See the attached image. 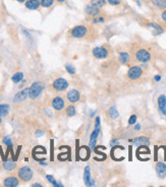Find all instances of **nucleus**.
<instances>
[{
    "label": "nucleus",
    "mask_w": 166,
    "mask_h": 187,
    "mask_svg": "<svg viewBox=\"0 0 166 187\" xmlns=\"http://www.w3.org/2000/svg\"><path fill=\"white\" fill-rule=\"evenodd\" d=\"M91 3L96 6H98L99 8H101V7H103L106 4V0H91Z\"/></svg>",
    "instance_id": "obj_28"
},
{
    "label": "nucleus",
    "mask_w": 166,
    "mask_h": 187,
    "mask_svg": "<svg viewBox=\"0 0 166 187\" xmlns=\"http://www.w3.org/2000/svg\"><path fill=\"white\" fill-rule=\"evenodd\" d=\"M108 3L110 5H113V6H117V5H119L120 4V2H121V0H107Z\"/></svg>",
    "instance_id": "obj_32"
},
{
    "label": "nucleus",
    "mask_w": 166,
    "mask_h": 187,
    "mask_svg": "<svg viewBox=\"0 0 166 187\" xmlns=\"http://www.w3.org/2000/svg\"><path fill=\"white\" fill-rule=\"evenodd\" d=\"M95 128H100V118L97 117L95 121Z\"/></svg>",
    "instance_id": "obj_35"
},
{
    "label": "nucleus",
    "mask_w": 166,
    "mask_h": 187,
    "mask_svg": "<svg viewBox=\"0 0 166 187\" xmlns=\"http://www.w3.org/2000/svg\"><path fill=\"white\" fill-rule=\"evenodd\" d=\"M99 134H100V128H95V130L91 134V137H90V147L93 148V149L95 148V145H96V142H97V138H98Z\"/></svg>",
    "instance_id": "obj_17"
},
{
    "label": "nucleus",
    "mask_w": 166,
    "mask_h": 187,
    "mask_svg": "<svg viewBox=\"0 0 166 187\" xmlns=\"http://www.w3.org/2000/svg\"><path fill=\"white\" fill-rule=\"evenodd\" d=\"M52 86H53V88L57 91H64L68 87V82L63 78H58L54 81L53 84H52Z\"/></svg>",
    "instance_id": "obj_5"
},
{
    "label": "nucleus",
    "mask_w": 166,
    "mask_h": 187,
    "mask_svg": "<svg viewBox=\"0 0 166 187\" xmlns=\"http://www.w3.org/2000/svg\"><path fill=\"white\" fill-rule=\"evenodd\" d=\"M104 22V18H96L93 19V23L94 24H97V23H102Z\"/></svg>",
    "instance_id": "obj_34"
},
{
    "label": "nucleus",
    "mask_w": 166,
    "mask_h": 187,
    "mask_svg": "<svg viewBox=\"0 0 166 187\" xmlns=\"http://www.w3.org/2000/svg\"><path fill=\"white\" fill-rule=\"evenodd\" d=\"M136 122H137V116L136 115L131 116V118H129V120H128V124L133 125V124H136Z\"/></svg>",
    "instance_id": "obj_33"
},
{
    "label": "nucleus",
    "mask_w": 166,
    "mask_h": 187,
    "mask_svg": "<svg viewBox=\"0 0 166 187\" xmlns=\"http://www.w3.org/2000/svg\"><path fill=\"white\" fill-rule=\"evenodd\" d=\"M88 32V29L86 26L80 25V26H75V28H72L70 31V35L74 38H83L86 36Z\"/></svg>",
    "instance_id": "obj_3"
},
{
    "label": "nucleus",
    "mask_w": 166,
    "mask_h": 187,
    "mask_svg": "<svg viewBox=\"0 0 166 187\" xmlns=\"http://www.w3.org/2000/svg\"><path fill=\"white\" fill-rule=\"evenodd\" d=\"M1 122H2V118L0 117V124H1Z\"/></svg>",
    "instance_id": "obj_44"
},
{
    "label": "nucleus",
    "mask_w": 166,
    "mask_h": 187,
    "mask_svg": "<svg viewBox=\"0 0 166 187\" xmlns=\"http://www.w3.org/2000/svg\"><path fill=\"white\" fill-rule=\"evenodd\" d=\"M65 69H66V71H67L68 74H70V75H75V69L72 67L71 64H66Z\"/></svg>",
    "instance_id": "obj_31"
},
{
    "label": "nucleus",
    "mask_w": 166,
    "mask_h": 187,
    "mask_svg": "<svg viewBox=\"0 0 166 187\" xmlns=\"http://www.w3.org/2000/svg\"><path fill=\"white\" fill-rule=\"evenodd\" d=\"M44 89V85L42 82H34L29 87V98L30 99H36L40 96Z\"/></svg>",
    "instance_id": "obj_2"
},
{
    "label": "nucleus",
    "mask_w": 166,
    "mask_h": 187,
    "mask_svg": "<svg viewBox=\"0 0 166 187\" xmlns=\"http://www.w3.org/2000/svg\"><path fill=\"white\" fill-rule=\"evenodd\" d=\"M156 173L160 178L166 177V165L164 162H157L156 165Z\"/></svg>",
    "instance_id": "obj_16"
},
{
    "label": "nucleus",
    "mask_w": 166,
    "mask_h": 187,
    "mask_svg": "<svg viewBox=\"0 0 166 187\" xmlns=\"http://www.w3.org/2000/svg\"><path fill=\"white\" fill-rule=\"evenodd\" d=\"M93 55L96 58L99 59H104L108 56V50L105 47H95L93 49Z\"/></svg>",
    "instance_id": "obj_10"
},
{
    "label": "nucleus",
    "mask_w": 166,
    "mask_h": 187,
    "mask_svg": "<svg viewBox=\"0 0 166 187\" xmlns=\"http://www.w3.org/2000/svg\"><path fill=\"white\" fill-rule=\"evenodd\" d=\"M19 182H21V180H19L18 177L8 176L3 180L2 185L5 186V187H17V186L19 185Z\"/></svg>",
    "instance_id": "obj_7"
},
{
    "label": "nucleus",
    "mask_w": 166,
    "mask_h": 187,
    "mask_svg": "<svg viewBox=\"0 0 166 187\" xmlns=\"http://www.w3.org/2000/svg\"><path fill=\"white\" fill-rule=\"evenodd\" d=\"M85 11H86V14L88 15H91V17H96V15H98L99 13H100V8L98 6H96L94 4H88L86 6V8H85Z\"/></svg>",
    "instance_id": "obj_13"
},
{
    "label": "nucleus",
    "mask_w": 166,
    "mask_h": 187,
    "mask_svg": "<svg viewBox=\"0 0 166 187\" xmlns=\"http://www.w3.org/2000/svg\"><path fill=\"white\" fill-rule=\"evenodd\" d=\"M42 134H43V132H42V131H37V132H36V136L40 137V136H42Z\"/></svg>",
    "instance_id": "obj_39"
},
{
    "label": "nucleus",
    "mask_w": 166,
    "mask_h": 187,
    "mask_svg": "<svg viewBox=\"0 0 166 187\" xmlns=\"http://www.w3.org/2000/svg\"><path fill=\"white\" fill-rule=\"evenodd\" d=\"M25 6L28 9L36 10L41 6V3H40V0H27L25 2Z\"/></svg>",
    "instance_id": "obj_15"
},
{
    "label": "nucleus",
    "mask_w": 166,
    "mask_h": 187,
    "mask_svg": "<svg viewBox=\"0 0 166 187\" xmlns=\"http://www.w3.org/2000/svg\"><path fill=\"white\" fill-rule=\"evenodd\" d=\"M40 165H42V166H47V162H40Z\"/></svg>",
    "instance_id": "obj_41"
},
{
    "label": "nucleus",
    "mask_w": 166,
    "mask_h": 187,
    "mask_svg": "<svg viewBox=\"0 0 166 187\" xmlns=\"http://www.w3.org/2000/svg\"><path fill=\"white\" fill-rule=\"evenodd\" d=\"M109 115H110L111 119H117L119 116V113L117 112L115 107H110V109H109Z\"/></svg>",
    "instance_id": "obj_27"
},
{
    "label": "nucleus",
    "mask_w": 166,
    "mask_h": 187,
    "mask_svg": "<svg viewBox=\"0 0 166 187\" xmlns=\"http://www.w3.org/2000/svg\"><path fill=\"white\" fill-rule=\"evenodd\" d=\"M161 18H162V19H163V21H165V22H166V10H164L163 13H162Z\"/></svg>",
    "instance_id": "obj_36"
},
{
    "label": "nucleus",
    "mask_w": 166,
    "mask_h": 187,
    "mask_svg": "<svg viewBox=\"0 0 166 187\" xmlns=\"http://www.w3.org/2000/svg\"><path fill=\"white\" fill-rule=\"evenodd\" d=\"M128 59H129V56H128V53L127 52H120L119 53V60L121 63H128Z\"/></svg>",
    "instance_id": "obj_23"
},
{
    "label": "nucleus",
    "mask_w": 166,
    "mask_h": 187,
    "mask_svg": "<svg viewBox=\"0 0 166 187\" xmlns=\"http://www.w3.org/2000/svg\"><path fill=\"white\" fill-rule=\"evenodd\" d=\"M2 141H3V143H4L5 145H7V146H13V140H11V138H10L9 135H6V136L3 137Z\"/></svg>",
    "instance_id": "obj_30"
},
{
    "label": "nucleus",
    "mask_w": 166,
    "mask_h": 187,
    "mask_svg": "<svg viewBox=\"0 0 166 187\" xmlns=\"http://www.w3.org/2000/svg\"><path fill=\"white\" fill-rule=\"evenodd\" d=\"M133 143L137 144V145H144V144H147L149 143V139L147 137H144V136H142V137H137L133 139Z\"/></svg>",
    "instance_id": "obj_21"
},
{
    "label": "nucleus",
    "mask_w": 166,
    "mask_h": 187,
    "mask_svg": "<svg viewBox=\"0 0 166 187\" xmlns=\"http://www.w3.org/2000/svg\"><path fill=\"white\" fill-rule=\"evenodd\" d=\"M43 185L40 184V183H34V184H32V187H42Z\"/></svg>",
    "instance_id": "obj_37"
},
{
    "label": "nucleus",
    "mask_w": 166,
    "mask_h": 187,
    "mask_svg": "<svg viewBox=\"0 0 166 187\" xmlns=\"http://www.w3.org/2000/svg\"><path fill=\"white\" fill-rule=\"evenodd\" d=\"M84 182H85V185L89 187L95 185V180L91 178V169L89 166H87L84 171Z\"/></svg>",
    "instance_id": "obj_8"
},
{
    "label": "nucleus",
    "mask_w": 166,
    "mask_h": 187,
    "mask_svg": "<svg viewBox=\"0 0 166 187\" xmlns=\"http://www.w3.org/2000/svg\"><path fill=\"white\" fill-rule=\"evenodd\" d=\"M2 168L5 171H7V172H11V171H13L15 168H17V162H13V160H10V158H8V160H6L2 162Z\"/></svg>",
    "instance_id": "obj_14"
},
{
    "label": "nucleus",
    "mask_w": 166,
    "mask_h": 187,
    "mask_svg": "<svg viewBox=\"0 0 166 187\" xmlns=\"http://www.w3.org/2000/svg\"><path fill=\"white\" fill-rule=\"evenodd\" d=\"M136 58L140 63H148L151 59V54L146 49H139L136 52Z\"/></svg>",
    "instance_id": "obj_4"
},
{
    "label": "nucleus",
    "mask_w": 166,
    "mask_h": 187,
    "mask_svg": "<svg viewBox=\"0 0 166 187\" xmlns=\"http://www.w3.org/2000/svg\"><path fill=\"white\" fill-rule=\"evenodd\" d=\"M51 105L55 111H61V109H63L64 105H65V102H64V100L61 97H54L51 101Z\"/></svg>",
    "instance_id": "obj_11"
},
{
    "label": "nucleus",
    "mask_w": 166,
    "mask_h": 187,
    "mask_svg": "<svg viewBox=\"0 0 166 187\" xmlns=\"http://www.w3.org/2000/svg\"><path fill=\"white\" fill-rule=\"evenodd\" d=\"M158 107H159L160 112L166 115V96L165 95H160L158 97Z\"/></svg>",
    "instance_id": "obj_18"
},
{
    "label": "nucleus",
    "mask_w": 166,
    "mask_h": 187,
    "mask_svg": "<svg viewBox=\"0 0 166 187\" xmlns=\"http://www.w3.org/2000/svg\"><path fill=\"white\" fill-rule=\"evenodd\" d=\"M28 97H29V88H25L18 92L17 94L13 97V102L18 103V102H22V101H25Z\"/></svg>",
    "instance_id": "obj_9"
},
{
    "label": "nucleus",
    "mask_w": 166,
    "mask_h": 187,
    "mask_svg": "<svg viewBox=\"0 0 166 187\" xmlns=\"http://www.w3.org/2000/svg\"><path fill=\"white\" fill-rule=\"evenodd\" d=\"M149 27H151L153 30L157 31V32H156V35H158V34H161L162 32H163V30L161 29V27H160L159 25H157V24H154V23H152V24H150Z\"/></svg>",
    "instance_id": "obj_29"
},
{
    "label": "nucleus",
    "mask_w": 166,
    "mask_h": 187,
    "mask_svg": "<svg viewBox=\"0 0 166 187\" xmlns=\"http://www.w3.org/2000/svg\"><path fill=\"white\" fill-rule=\"evenodd\" d=\"M34 177V172L30 167L23 166L18 170V178L22 182H29Z\"/></svg>",
    "instance_id": "obj_1"
},
{
    "label": "nucleus",
    "mask_w": 166,
    "mask_h": 187,
    "mask_svg": "<svg viewBox=\"0 0 166 187\" xmlns=\"http://www.w3.org/2000/svg\"><path fill=\"white\" fill-rule=\"evenodd\" d=\"M143 74V70L140 67H132L127 72V77L131 80H137Z\"/></svg>",
    "instance_id": "obj_6"
},
{
    "label": "nucleus",
    "mask_w": 166,
    "mask_h": 187,
    "mask_svg": "<svg viewBox=\"0 0 166 187\" xmlns=\"http://www.w3.org/2000/svg\"><path fill=\"white\" fill-rule=\"evenodd\" d=\"M154 79H155V81H157V82H159V81L161 80V77L159 75H157V76H155V78Z\"/></svg>",
    "instance_id": "obj_38"
},
{
    "label": "nucleus",
    "mask_w": 166,
    "mask_h": 187,
    "mask_svg": "<svg viewBox=\"0 0 166 187\" xmlns=\"http://www.w3.org/2000/svg\"><path fill=\"white\" fill-rule=\"evenodd\" d=\"M10 112V107L7 103H1L0 104V117H6Z\"/></svg>",
    "instance_id": "obj_19"
},
{
    "label": "nucleus",
    "mask_w": 166,
    "mask_h": 187,
    "mask_svg": "<svg viewBox=\"0 0 166 187\" xmlns=\"http://www.w3.org/2000/svg\"><path fill=\"white\" fill-rule=\"evenodd\" d=\"M152 3L157 8H161V9L166 8V0H152Z\"/></svg>",
    "instance_id": "obj_22"
},
{
    "label": "nucleus",
    "mask_w": 166,
    "mask_h": 187,
    "mask_svg": "<svg viewBox=\"0 0 166 187\" xmlns=\"http://www.w3.org/2000/svg\"><path fill=\"white\" fill-rule=\"evenodd\" d=\"M23 80V72L15 73V74L11 77V81H13L14 84H18L19 82H22Z\"/></svg>",
    "instance_id": "obj_20"
},
{
    "label": "nucleus",
    "mask_w": 166,
    "mask_h": 187,
    "mask_svg": "<svg viewBox=\"0 0 166 187\" xmlns=\"http://www.w3.org/2000/svg\"><path fill=\"white\" fill-rule=\"evenodd\" d=\"M66 116L67 117H74L75 115V107H74V105H68V107H66Z\"/></svg>",
    "instance_id": "obj_26"
},
{
    "label": "nucleus",
    "mask_w": 166,
    "mask_h": 187,
    "mask_svg": "<svg viewBox=\"0 0 166 187\" xmlns=\"http://www.w3.org/2000/svg\"><path fill=\"white\" fill-rule=\"evenodd\" d=\"M67 96V99L71 103H75V102H78L80 98V94L78 90H75V89H72V90L68 91V93L66 94Z\"/></svg>",
    "instance_id": "obj_12"
},
{
    "label": "nucleus",
    "mask_w": 166,
    "mask_h": 187,
    "mask_svg": "<svg viewBox=\"0 0 166 187\" xmlns=\"http://www.w3.org/2000/svg\"><path fill=\"white\" fill-rule=\"evenodd\" d=\"M40 3H41L42 7L48 8V7H51L54 4V0H40Z\"/></svg>",
    "instance_id": "obj_25"
},
{
    "label": "nucleus",
    "mask_w": 166,
    "mask_h": 187,
    "mask_svg": "<svg viewBox=\"0 0 166 187\" xmlns=\"http://www.w3.org/2000/svg\"><path fill=\"white\" fill-rule=\"evenodd\" d=\"M58 3H63V2H65V0H56Z\"/></svg>",
    "instance_id": "obj_43"
},
{
    "label": "nucleus",
    "mask_w": 166,
    "mask_h": 187,
    "mask_svg": "<svg viewBox=\"0 0 166 187\" xmlns=\"http://www.w3.org/2000/svg\"><path fill=\"white\" fill-rule=\"evenodd\" d=\"M46 179H47V180L49 181L54 187H62V186H63V185L61 184V183H57V182H56V180L54 179V177L51 176V175H46Z\"/></svg>",
    "instance_id": "obj_24"
},
{
    "label": "nucleus",
    "mask_w": 166,
    "mask_h": 187,
    "mask_svg": "<svg viewBox=\"0 0 166 187\" xmlns=\"http://www.w3.org/2000/svg\"><path fill=\"white\" fill-rule=\"evenodd\" d=\"M140 129H141V126H140V125H137L136 127H135V130H136V131H139Z\"/></svg>",
    "instance_id": "obj_40"
},
{
    "label": "nucleus",
    "mask_w": 166,
    "mask_h": 187,
    "mask_svg": "<svg viewBox=\"0 0 166 187\" xmlns=\"http://www.w3.org/2000/svg\"><path fill=\"white\" fill-rule=\"evenodd\" d=\"M18 2H19V3H25L27 0H17Z\"/></svg>",
    "instance_id": "obj_42"
}]
</instances>
